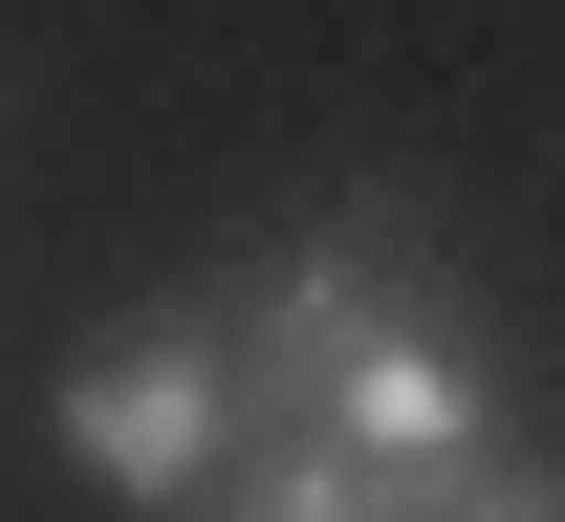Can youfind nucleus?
Here are the masks:
<instances>
[{
  "instance_id": "obj_1",
  "label": "nucleus",
  "mask_w": 565,
  "mask_h": 522,
  "mask_svg": "<svg viewBox=\"0 0 565 522\" xmlns=\"http://www.w3.org/2000/svg\"><path fill=\"white\" fill-rule=\"evenodd\" d=\"M66 479L131 522H196L217 479H239V349H217V305H174V327H109L66 371Z\"/></svg>"
},
{
  "instance_id": "obj_2",
  "label": "nucleus",
  "mask_w": 565,
  "mask_h": 522,
  "mask_svg": "<svg viewBox=\"0 0 565 522\" xmlns=\"http://www.w3.org/2000/svg\"><path fill=\"white\" fill-rule=\"evenodd\" d=\"M327 457H370V479H457V457H500V371L479 349H457V305H414V327H392V349H370L349 392H327Z\"/></svg>"
},
{
  "instance_id": "obj_3",
  "label": "nucleus",
  "mask_w": 565,
  "mask_h": 522,
  "mask_svg": "<svg viewBox=\"0 0 565 522\" xmlns=\"http://www.w3.org/2000/svg\"><path fill=\"white\" fill-rule=\"evenodd\" d=\"M196 522H414V479H370V457H327V436H239V479H217Z\"/></svg>"
},
{
  "instance_id": "obj_4",
  "label": "nucleus",
  "mask_w": 565,
  "mask_h": 522,
  "mask_svg": "<svg viewBox=\"0 0 565 522\" xmlns=\"http://www.w3.org/2000/svg\"><path fill=\"white\" fill-rule=\"evenodd\" d=\"M414 522H565V457H522V436H500V457H457Z\"/></svg>"
}]
</instances>
